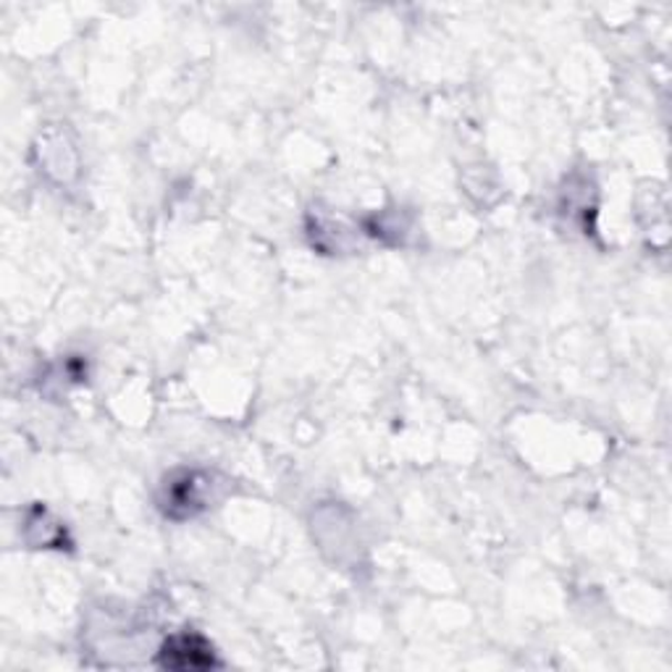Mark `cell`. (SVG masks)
Instances as JSON below:
<instances>
[{"label":"cell","instance_id":"cell-1","mask_svg":"<svg viewBox=\"0 0 672 672\" xmlns=\"http://www.w3.org/2000/svg\"><path fill=\"white\" fill-rule=\"evenodd\" d=\"M161 664L174 670H197L216 664V657L208 641H203L200 636L184 633L166 641V647L161 651Z\"/></svg>","mask_w":672,"mask_h":672},{"label":"cell","instance_id":"cell-2","mask_svg":"<svg viewBox=\"0 0 672 672\" xmlns=\"http://www.w3.org/2000/svg\"><path fill=\"white\" fill-rule=\"evenodd\" d=\"M205 489H208V478H203L200 473H184L166 486V512L174 518L195 516L205 507Z\"/></svg>","mask_w":672,"mask_h":672}]
</instances>
